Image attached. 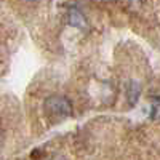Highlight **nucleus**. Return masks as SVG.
Masks as SVG:
<instances>
[{
    "mask_svg": "<svg viewBox=\"0 0 160 160\" xmlns=\"http://www.w3.org/2000/svg\"><path fill=\"white\" fill-rule=\"evenodd\" d=\"M45 111L56 117V118H66L72 114V108H71V102L66 99V98H61V96H51L47 99L45 102Z\"/></svg>",
    "mask_w": 160,
    "mask_h": 160,
    "instance_id": "f257e3e1",
    "label": "nucleus"
},
{
    "mask_svg": "<svg viewBox=\"0 0 160 160\" xmlns=\"http://www.w3.org/2000/svg\"><path fill=\"white\" fill-rule=\"evenodd\" d=\"M69 18H71V24H72V26H75V28H80V29L85 28V18L80 15L77 10H71Z\"/></svg>",
    "mask_w": 160,
    "mask_h": 160,
    "instance_id": "f03ea898",
    "label": "nucleus"
},
{
    "mask_svg": "<svg viewBox=\"0 0 160 160\" xmlns=\"http://www.w3.org/2000/svg\"><path fill=\"white\" fill-rule=\"evenodd\" d=\"M138 96H139V87L136 83H131L128 87V99H130V102L135 104L136 99H138Z\"/></svg>",
    "mask_w": 160,
    "mask_h": 160,
    "instance_id": "7ed1b4c3",
    "label": "nucleus"
}]
</instances>
